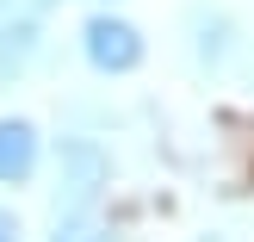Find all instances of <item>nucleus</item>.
Returning a JSON list of instances; mask_svg holds the SVG:
<instances>
[{
  "mask_svg": "<svg viewBox=\"0 0 254 242\" xmlns=\"http://www.w3.org/2000/svg\"><path fill=\"white\" fill-rule=\"evenodd\" d=\"M81 56L93 75H136L149 56V37L143 25H130L124 12H93V19L81 25Z\"/></svg>",
  "mask_w": 254,
  "mask_h": 242,
  "instance_id": "2",
  "label": "nucleus"
},
{
  "mask_svg": "<svg viewBox=\"0 0 254 242\" xmlns=\"http://www.w3.org/2000/svg\"><path fill=\"white\" fill-rule=\"evenodd\" d=\"M0 242H25V230H19V211H6V205H0Z\"/></svg>",
  "mask_w": 254,
  "mask_h": 242,
  "instance_id": "7",
  "label": "nucleus"
},
{
  "mask_svg": "<svg viewBox=\"0 0 254 242\" xmlns=\"http://www.w3.org/2000/svg\"><path fill=\"white\" fill-rule=\"evenodd\" d=\"M50 242H112V230L93 218V211H56V230Z\"/></svg>",
  "mask_w": 254,
  "mask_h": 242,
  "instance_id": "5",
  "label": "nucleus"
},
{
  "mask_svg": "<svg viewBox=\"0 0 254 242\" xmlns=\"http://www.w3.org/2000/svg\"><path fill=\"white\" fill-rule=\"evenodd\" d=\"M230 56H236V19H230V12L198 6V12H192V62H198L205 75H223Z\"/></svg>",
  "mask_w": 254,
  "mask_h": 242,
  "instance_id": "4",
  "label": "nucleus"
},
{
  "mask_svg": "<svg viewBox=\"0 0 254 242\" xmlns=\"http://www.w3.org/2000/svg\"><path fill=\"white\" fill-rule=\"evenodd\" d=\"M112 186V156L93 137H62L56 149V211H93Z\"/></svg>",
  "mask_w": 254,
  "mask_h": 242,
  "instance_id": "1",
  "label": "nucleus"
},
{
  "mask_svg": "<svg viewBox=\"0 0 254 242\" xmlns=\"http://www.w3.org/2000/svg\"><path fill=\"white\" fill-rule=\"evenodd\" d=\"M198 242H230V236H198Z\"/></svg>",
  "mask_w": 254,
  "mask_h": 242,
  "instance_id": "8",
  "label": "nucleus"
},
{
  "mask_svg": "<svg viewBox=\"0 0 254 242\" xmlns=\"http://www.w3.org/2000/svg\"><path fill=\"white\" fill-rule=\"evenodd\" d=\"M44 161V137L31 118H0V186H25Z\"/></svg>",
  "mask_w": 254,
  "mask_h": 242,
  "instance_id": "3",
  "label": "nucleus"
},
{
  "mask_svg": "<svg viewBox=\"0 0 254 242\" xmlns=\"http://www.w3.org/2000/svg\"><path fill=\"white\" fill-rule=\"evenodd\" d=\"M50 6H62V0H0V31L6 25H44Z\"/></svg>",
  "mask_w": 254,
  "mask_h": 242,
  "instance_id": "6",
  "label": "nucleus"
}]
</instances>
